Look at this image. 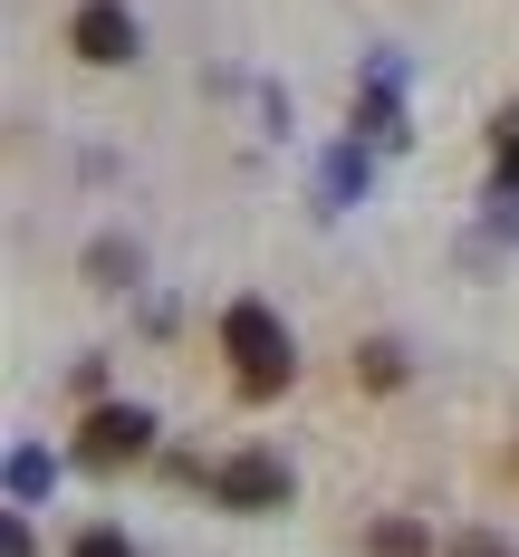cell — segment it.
Here are the masks:
<instances>
[{"label": "cell", "mask_w": 519, "mask_h": 557, "mask_svg": "<svg viewBox=\"0 0 519 557\" xmlns=\"http://www.w3.org/2000/svg\"><path fill=\"white\" fill-rule=\"evenodd\" d=\"M366 557H433V529L404 519V509H385V519L366 529Z\"/></svg>", "instance_id": "cell-5"}, {"label": "cell", "mask_w": 519, "mask_h": 557, "mask_svg": "<svg viewBox=\"0 0 519 557\" xmlns=\"http://www.w3.org/2000/svg\"><path fill=\"white\" fill-rule=\"evenodd\" d=\"M87 270H97V288H125V278H135V240H97Z\"/></svg>", "instance_id": "cell-10"}, {"label": "cell", "mask_w": 519, "mask_h": 557, "mask_svg": "<svg viewBox=\"0 0 519 557\" xmlns=\"http://www.w3.org/2000/svg\"><path fill=\"white\" fill-rule=\"evenodd\" d=\"M318 193H328V212H346V202L366 193V145H337V154H328V173H318Z\"/></svg>", "instance_id": "cell-7"}, {"label": "cell", "mask_w": 519, "mask_h": 557, "mask_svg": "<svg viewBox=\"0 0 519 557\" xmlns=\"http://www.w3.org/2000/svg\"><path fill=\"white\" fill-rule=\"evenodd\" d=\"M49 491H58V461H49V451H39V443H20V451H10V509L49 500Z\"/></svg>", "instance_id": "cell-6"}, {"label": "cell", "mask_w": 519, "mask_h": 557, "mask_svg": "<svg viewBox=\"0 0 519 557\" xmlns=\"http://www.w3.org/2000/svg\"><path fill=\"white\" fill-rule=\"evenodd\" d=\"M288 491H298V481H288V461L270 443H240L231 461H212V500H222L231 519H270V509H288Z\"/></svg>", "instance_id": "cell-2"}, {"label": "cell", "mask_w": 519, "mask_h": 557, "mask_svg": "<svg viewBox=\"0 0 519 557\" xmlns=\"http://www.w3.org/2000/svg\"><path fill=\"white\" fill-rule=\"evenodd\" d=\"M443 557H519V548H510V539H501V529H461V539H453V548H443Z\"/></svg>", "instance_id": "cell-12"}, {"label": "cell", "mask_w": 519, "mask_h": 557, "mask_svg": "<svg viewBox=\"0 0 519 557\" xmlns=\"http://www.w3.org/2000/svg\"><path fill=\"white\" fill-rule=\"evenodd\" d=\"M491 222H501V231H519V193H491Z\"/></svg>", "instance_id": "cell-14"}, {"label": "cell", "mask_w": 519, "mask_h": 557, "mask_svg": "<svg viewBox=\"0 0 519 557\" xmlns=\"http://www.w3.org/2000/svg\"><path fill=\"white\" fill-rule=\"evenodd\" d=\"M67 49L87 58V67H125V58L145 49V29H135L125 0H77V10H67Z\"/></svg>", "instance_id": "cell-4"}, {"label": "cell", "mask_w": 519, "mask_h": 557, "mask_svg": "<svg viewBox=\"0 0 519 557\" xmlns=\"http://www.w3.org/2000/svg\"><path fill=\"white\" fill-rule=\"evenodd\" d=\"M0 557H39V539H29V509H0Z\"/></svg>", "instance_id": "cell-13"}, {"label": "cell", "mask_w": 519, "mask_h": 557, "mask_svg": "<svg viewBox=\"0 0 519 557\" xmlns=\"http://www.w3.org/2000/svg\"><path fill=\"white\" fill-rule=\"evenodd\" d=\"M67 557H135V539H125V529H107V519H97V529H77V539H67Z\"/></svg>", "instance_id": "cell-11"}, {"label": "cell", "mask_w": 519, "mask_h": 557, "mask_svg": "<svg viewBox=\"0 0 519 557\" xmlns=\"http://www.w3.org/2000/svg\"><path fill=\"white\" fill-rule=\"evenodd\" d=\"M491 173H501V193H519V107L491 125Z\"/></svg>", "instance_id": "cell-9"}, {"label": "cell", "mask_w": 519, "mask_h": 557, "mask_svg": "<svg viewBox=\"0 0 519 557\" xmlns=\"http://www.w3.org/2000/svg\"><path fill=\"white\" fill-rule=\"evenodd\" d=\"M222 356H231V385L250 394V404L288 394V375H298V346H288V327H280L270 298H231L222 308Z\"/></svg>", "instance_id": "cell-1"}, {"label": "cell", "mask_w": 519, "mask_h": 557, "mask_svg": "<svg viewBox=\"0 0 519 557\" xmlns=\"http://www.w3.org/2000/svg\"><path fill=\"white\" fill-rule=\"evenodd\" d=\"M356 375H366L375 394H395L404 385V346H395V336H366V346H356Z\"/></svg>", "instance_id": "cell-8"}, {"label": "cell", "mask_w": 519, "mask_h": 557, "mask_svg": "<svg viewBox=\"0 0 519 557\" xmlns=\"http://www.w3.org/2000/svg\"><path fill=\"white\" fill-rule=\"evenodd\" d=\"M155 451V413L145 404H97L77 423V471H135Z\"/></svg>", "instance_id": "cell-3"}]
</instances>
